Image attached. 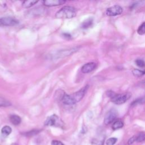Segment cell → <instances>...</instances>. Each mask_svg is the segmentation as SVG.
<instances>
[{"instance_id": "ac0fdd59", "label": "cell", "mask_w": 145, "mask_h": 145, "mask_svg": "<svg viewBox=\"0 0 145 145\" xmlns=\"http://www.w3.org/2000/svg\"><path fill=\"white\" fill-rule=\"evenodd\" d=\"M11 131L12 129L9 126H5L1 129V133L6 136L8 135L11 133Z\"/></svg>"}, {"instance_id": "5b68a950", "label": "cell", "mask_w": 145, "mask_h": 145, "mask_svg": "<svg viewBox=\"0 0 145 145\" xmlns=\"http://www.w3.org/2000/svg\"><path fill=\"white\" fill-rule=\"evenodd\" d=\"M118 115V112L116 109L113 108L109 110V112L106 114L104 118V123L108 125L112 122H113L117 118Z\"/></svg>"}, {"instance_id": "8992f818", "label": "cell", "mask_w": 145, "mask_h": 145, "mask_svg": "<svg viewBox=\"0 0 145 145\" xmlns=\"http://www.w3.org/2000/svg\"><path fill=\"white\" fill-rule=\"evenodd\" d=\"M123 11V8L120 5H114L108 8L106 14L109 16H114L120 15Z\"/></svg>"}, {"instance_id": "7402d4cb", "label": "cell", "mask_w": 145, "mask_h": 145, "mask_svg": "<svg viewBox=\"0 0 145 145\" xmlns=\"http://www.w3.org/2000/svg\"><path fill=\"white\" fill-rule=\"evenodd\" d=\"M39 132H40L39 130L35 129V130H31L29 131H28V132L24 133V135L27 137H32V136H33L35 135H36Z\"/></svg>"}, {"instance_id": "7a4b0ae2", "label": "cell", "mask_w": 145, "mask_h": 145, "mask_svg": "<svg viewBox=\"0 0 145 145\" xmlns=\"http://www.w3.org/2000/svg\"><path fill=\"white\" fill-rule=\"evenodd\" d=\"M76 15V9L69 6H66L58 10L55 15L57 19H71L75 17Z\"/></svg>"}, {"instance_id": "4fadbf2b", "label": "cell", "mask_w": 145, "mask_h": 145, "mask_svg": "<svg viewBox=\"0 0 145 145\" xmlns=\"http://www.w3.org/2000/svg\"><path fill=\"white\" fill-rule=\"evenodd\" d=\"M136 142H142L145 140V132L142 131L135 135Z\"/></svg>"}, {"instance_id": "30bf717a", "label": "cell", "mask_w": 145, "mask_h": 145, "mask_svg": "<svg viewBox=\"0 0 145 145\" xmlns=\"http://www.w3.org/2000/svg\"><path fill=\"white\" fill-rule=\"evenodd\" d=\"M65 2L66 1L63 0H46L43 1L44 5L48 7L59 6L65 3Z\"/></svg>"}, {"instance_id": "44dd1931", "label": "cell", "mask_w": 145, "mask_h": 145, "mask_svg": "<svg viewBox=\"0 0 145 145\" xmlns=\"http://www.w3.org/2000/svg\"><path fill=\"white\" fill-rule=\"evenodd\" d=\"M133 74L134 76L139 77L145 74V71H142L138 69H134L133 70Z\"/></svg>"}, {"instance_id": "7c38bea8", "label": "cell", "mask_w": 145, "mask_h": 145, "mask_svg": "<svg viewBox=\"0 0 145 145\" xmlns=\"http://www.w3.org/2000/svg\"><path fill=\"white\" fill-rule=\"evenodd\" d=\"M10 121L11 122V123L14 125H19L22 121L21 118L19 116L15 115V114H12V115L10 116Z\"/></svg>"}, {"instance_id": "ffe728a7", "label": "cell", "mask_w": 145, "mask_h": 145, "mask_svg": "<svg viewBox=\"0 0 145 145\" xmlns=\"http://www.w3.org/2000/svg\"><path fill=\"white\" fill-rule=\"evenodd\" d=\"M117 139L116 138L111 137L106 140L105 144L106 145H114L117 142Z\"/></svg>"}, {"instance_id": "e0dca14e", "label": "cell", "mask_w": 145, "mask_h": 145, "mask_svg": "<svg viewBox=\"0 0 145 145\" xmlns=\"http://www.w3.org/2000/svg\"><path fill=\"white\" fill-rule=\"evenodd\" d=\"M11 105V104L10 102L2 96H0V107H6L10 106Z\"/></svg>"}, {"instance_id": "3957f363", "label": "cell", "mask_w": 145, "mask_h": 145, "mask_svg": "<svg viewBox=\"0 0 145 145\" xmlns=\"http://www.w3.org/2000/svg\"><path fill=\"white\" fill-rule=\"evenodd\" d=\"M45 125L50 126H61L62 122L57 115L53 114L46 118L45 121Z\"/></svg>"}, {"instance_id": "8fae6325", "label": "cell", "mask_w": 145, "mask_h": 145, "mask_svg": "<svg viewBox=\"0 0 145 145\" xmlns=\"http://www.w3.org/2000/svg\"><path fill=\"white\" fill-rule=\"evenodd\" d=\"M61 101L63 104L67 105H72L75 104V103L71 97V95H67L66 93H64L62 97H61Z\"/></svg>"}, {"instance_id": "9a60e30c", "label": "cell", "mask_w": 145, "mask_h": 145, "mask_svg": "<svg viewBox=\"0 0 145 145\" xmlns=\"http://www.w3.org/2000/svg\"><path fill=\"white\" fill-rule=\"evenodd\" d=\"M123 126V122L121 120H117L114 121L112 125V129L114 130L120 129Z\"/></svg>"}, {"instance_id": "5bb4252c", "label": "cell", "mask_w": 145, "mask_h": 145, "mask_svg": "<svg viewBox=\"0 0 145 145\" xmlns=\"http://www.w3.org/2000/svg\"><path fill=\"white\" fill-rule=\"evenodd\" d=\"M37 2H38V1H34V0L25 1L23 2L22 6L24 8H29Z\"/></svg>"}, {"instance_id": "6da1fadb", "label": "cell", "mask_w": 145, "mask_h": 145, "mask_svg": "<svg viewBox=\"0 0 145 145\" xmlns=\"http://www.w3.org/2000/svg\"><path fill=\"white\" fill-rule=\"evenodd\" d=\"M107 95L110 97L111 101L117 105H121L127 101L131 96V94L129 92L123 93H116L112 91H108Z\"/></svg>"}, {"instance_id": "484cf974", "label": "cell", "mask_w": 145, "mask_h": 145, "mask_svg": "<svg viewBox=\"0 0 145 145\" xmlns=\"http://www.w3.org/2000/svg\"><path fill=\"white\" fill-rule=\"evenodd\" d=\"M135 142V135H134L129 139V140L127 142V144H128V145H130Z\"/></svg>"}, {"instance_id": "d4e9b609", "label": "cell", "mask_w": 145, "mask_h": 145, "mask_svg": "<svg viewBox=\"0 0 145 145\" xmlns=\"http://www.w3.org/2000/svg\"><path fill=\"white\" fill-rule=\"evenodd\" d=\"M135 63L139 67H144L145 66V62L141 59H137L135 61Z\"/></svg>"}, {"instance_id": "83f0119b", "label": "cell", "mask_w": 145, "mask_h": 145, "mask_svg": "<svg viewBox=\"0 0 145 145\" xmlns=\"http://www.w3.org/2000/svg\"><path fill=\"white\" fill-rule=\"evenodd\" d=\"M11 145H18L17 143H12Z\"/></svg>"}, {"instance_id": "d6986e66", "label": "cell", "mask_w": 145, "mask_h": 145, "mask_svg": "<svg viewBox=\"0 0 145 145\" xmlns=\"http://www.w3.org/2000/svg\"><path fill=\"white\" fill-rule=\"evenodd\" d=\"M137 33L140 35H142L145 33V22H143L140 25H139L137 29Z\"/></svg>"}, {"instance_id": "277c9868", "label": "cell", "mask_w": 145, "mask_h": 145, "mask_svg": "<svg viewBox=\"0 0 145 145\" xmlns=\"http://www.w3.org/2000/svg\"><path fill=\"white\" fill-rule=\"evenodd\" d=\"M88 87H89V86L86 85L84 87H83V88H82L80 89H79V91L75 92L74 94H72L71 95V97L73 99L75 104L77 102H79L83 99V97L84 96L86 93L87 92V91L88 89Z\"/></svg>"}, {"instance_id": "2e32d148", "label": "cell", "mask_w": 145, "mask_h": 145, "mask_svg": "<svg viewBox=\"0 0 145 145\" xmlns=\"http://www.w3.org/2000/svg\"><path fill=\"white\" fill-rule=\"evenodd\" d=\"M92 23H93V19L92 18H89L83 22L82 24V27L83 28H87L91 27Z\"/></svg>"}, {"instance_id": "cb8c5ba5", "label": "cell", "mask_w": 145, "mask_h": 145, "mask_svg": "<svg viewBox=\"0 0 145 145\" xmlns=\"http://www.w3.org/2000/svg\"><path fill=\"white\" fill-rule=\"evenodd\" d=\"M104 140H99L97 139H93L91 141V145H103Z\"/></svg>"}, {"instance_id": "9c48e42d", "label": "cell", "mask_w": 145, "mask_h": 145, "mask_svg": "<svg viewBox=\"0 0 145 145\" xmlns=\"http://www.w3.org/2000/svg\"><path fill=\"white\" fill-rule=\"evenodd\" d=\"M77 49L76 48H72V49H66V50H62L61 51H59L58 52H57L55 55V57L56 58H62L65 56H67L69 55H71L72 53H73L74 52H75Z\"/></svg>"}, {"instance_id": "4316f807", "label": "cell", "mask_w": 145, "mask_h": 145, "mask_svg": "<svg viewBox=\"0 0 145 145\" xmlns=\"http://www.w3.org/2000/svg\"><path fill=\"white\" fill-rule=\"evenodd\" d=\"M51 145H64V144L63 143H62L61 142H60L59 140H54L52 142Z\"/></svg>"}, {"instance_id": "603a6c76", "label": "cell", "mask_w": 145, "mask_h": 145, "mask_svg": "<svg viewBox=\"0 0 145 145\" xmlns=\"http://www.w3.org/2000/svg\"><path fill=\"white\" fill-rule=\"evenodd\" d=\"M145 101V98H140L139 99H137L135 100H134L131 104V106H135L137 105L138 104H142L144 101Z\"/></svg>"}, {"instance_id": "52a82bcc", "label": "cell", "mask_w": 145, "mask_h": 145, "mask_svg": "<svg viewBox=\"0 0 145 145\" xmlns=\"http://www.w3.org/2000/svg\"><path fill=\"white\" fill-rule=\"evenodd\" d=\"M18 20L11 17H3L0 18V26L8 27L14 26L18 24Z\"/></svg>"}, {"instance_id": "ba28073f", "label": "cell", "mask_w": 145, "mask_h": 145, "mask_svg": "<svg viewBox=\"0 0 145 145\" xmlns=\"http://www.w3.org/2000/svg\"><path fill=\"white\" fill-rule=\"evenodd\" d=\"M96 64L95 62H88L84 64L81 68V71L83 73L87 74L92 71L95 69Z\"/></svg>"}]
</instances>
